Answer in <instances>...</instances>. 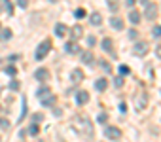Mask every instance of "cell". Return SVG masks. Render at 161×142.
I'll list each match as a JSON object with an SVG mask.
<instances>
[{"label":"cell","mask_w":161,"mask_h":142,"mask_svg":"<svg viewBox=\"0 0 161 142\" xmlns=\"http://www.w3.org/2000/svg\"><path fill=\"white\" fill-rule=\"evenodd\" d=\"M140 2H144V4H148V0H140Z\"/></svg>","instance_id":"cell-43"},{"label":"cell","mask_w":161,"mask_h":142,"mask_svg":"<svg viewBox=\"0 0 161 142\" xmlns=\"http://www.w3.org/2000/svg\"><path fill=\"white\" fill-rule=\"evenodd\" d=\"M120 110H121V112H125V110H127V104L121 102V104H120Z\"/></svg>","instance_id":"cell-40"},{"label":"cell","mask_w":161,"mask_h":142,"mask_svg":"<svg viewBox=\"0 0 161 142\" xmlns=\"http://www.w3.org/2000/svg\"><path fill=\"white\" fill-rule=\"evenodd\" d=\"M118 70H120V74H121V76H127V74L131 72V68H129L127 65H121V66L118 68Z\"/></svg>","instance_id":"cell-25"},{"label":"cell","mask_w":161,"mask_h":142,"mask_svg":"<svg viewBox=\"0 0 161 142\" xmlns=\"http://www.w3.org/2000/svg\"><path fill=\"white\" fill-rule=\"evenodd\" d=\"M0 63H2V61H0Z\"/></svg>","instance_id":"cell-45"},{"label":"cell","mask_w":161,"mask_h":142,"mask_svg":"<svg viewBox=\"0 0 161 142\" xmlns=\"http://www.w3.org/2000/svg\"><path fill=\"white\" fill-rule=\"evenodd\" d=\"M87 101H89V93H87V91H78V95H76V102L82 106V104H85Z\"/></svg>","instance_id":"cell-11"},{"label":"cell","mask_w":161,"mask_h":142,"mask_svg":"<svg viewBox=\"0 0 161 142\" xmlns=\"http://www.w3.org/2000/svg\"><path fill=\"white\" fill-rule=\"evenodd\" d=\"M47 93H50V87H46V85L38 89V97H44V95H47Z\"/></svg>","instance_id":"cell-33"},{"label":"cell","mask_w":161,"mask_h":142,"mask_svg":"<svg viewBox=\"0 0 161 142\" xmlns=\"http://www.w3.org/2000/svg\"><path fill=\"white\" fill-rule=\"evenodd\" d=\"M50 51H51V40H44V42H42V44L36 47V53H34V57H36V61H42Z\"/></svg>","instance_id":"cell-1"},{"label":"cell","mask_w":161,"mask_h":142,"mask_svg":"<svg viewBox=\"0 0 161 142\" xmlns=\"http://www.w3.org/2000/svg\"><path fill=\"white\" fill-rule=\"evenodd\" d=\"M106 85H108V82L104 80V78H99V80L95 82V89L97 91H104V89H106Z\"/></svg>","instance_id":"cell-18"},{"label":"cell","mask_w":161,"mask_h":142,"mask_svg":"<svg viewBox=\"0 0 161 142\" xmlns=\"http://www.w3.org/2000/svg\"><path fill=\"white\" fill-rule=\"evenodd\" d=\"M101 66H102L104 72H112V68H110V63H108V61H102V63H101Z\"/></svg>","instance_id":"cell-32"},{"label":"cell","mask_w":161,"mask_h":142,"mask_svg":"<svg viewBox=\"0 0 161 142\" xmlns=\"http://www.w3.org/2000/svg\"><path fill=\"white\" fill-rule=\"evenodd\" d=\"M148 49H150V44L144 42V40H140V42H137V44L133 46V53H135L137 57H142V55L148 53Z\"/></svg>","instance_id":"cell-2"},{"label":"cell","mask_w":161,"mask_h":142,"mask_svg":"<svg viewBox=\"0 0 161 142\" xmlns=\"http://www.w3.org/2000/svg\"><path fill=\"white\" fill-rule=\"evenodd\" d=\"M82 80H83V72H82V70H78V68H74V72H72V82H74V85L80 83Z\"/></svg>","instance_id":"cell-16"},{"label":"cell","mask_w":161,"mask_h":142,"mask_svg":"<svg viewBox=\"0 0 161 142\" xmlns=\"http://www.w3.org/2000/svg\"><path fill=\"white\" fill-rule=\"evenodd\" d=\"M137 36H138L137 31H129V38H137Z\"/></svg>","instance_id":"cell-37"},{"label":"cell","mask_w":161,"mask_h":142,"mask_svg":"<svg viewBox=\"0 0 161 142\" xmlns=\"http://www.w3.org/2000/svg\"><path fill=\"white\" fill-rule=\"evenodd\" d=\"M101 47H102V51H106V53H114V44H112L110 38H104Z\"/></svg>","instance_id":"cell-10"},{"label":"cell","mask_w":161,"mask_h":142,"mask_svg":"<svg viewBox=\"0 0 161 142\" xmlns=\"http://www.w3.org/2000/svg\"><path fill=\"white\" fill-rule=\"evenodd\" d=\"M78 121L83 125V134H85V137H93V125H91V121H89V119H85V118H80L78 119Z\"/></svg>","instance_id":"cell-5"},{"label":"cell","mask_w":161,"mask_h":142,"mask_svg":"<svg viewBox=\"0 0 161 142\" xmlns=\"http://www.w3.org/2000/svg\"><path fill=\"white\" fill-rule=\"evenodd\" d=\"M55 34H57V36H59V38H63V36H65V34H66V27L59 23L57 27H55Z\"/></svg>","instance_id":"cell-20"},{"label":"cell","mask_w":161,"mask_h":142,"mask_svg":"<svg viewBox=\"0 0 161 142\" xmlns=\"http://www.w3.org/2000/svg\"><path fill=\"white\" fill-rule=\"evenodd\" d=\"M34 76H36V80H40V82H47V80H50V72H47L46 68H38L36 72H34Z\"/></svg>","instance_id":"cell-9"},{"label":"cell","mask_w":161,"mask_h":142,"mask_svg":"<svg viewBox=\"0 0 161 142\" xmlns=\"http://www.w3.org/2000/svg\"><path fill=\"white\" fill-rule=\"evenodd\" d=\"M17 59H19V55H10V61H11V63H15Z\"/></svg>","instance_id":"cell-39"},{"label":"cell","mask_w":161,"mask_h":142,"mask_svg":"<svg viewBox=\"0 0 161 142\" xmlns=\"http://www.w3.org/2000/svg\"><path fill=\"white\" fill-rule=\"evenodd\" d=\"M87 46H89V47H91V46H95V38H93V36H89V38H87Z\"/></svg>","instance_id":"cell-36"},{"label":"cell","mask_w":161,"mask_h":142,"mask_svg":"<svg viewBox=\"0 0 161 142\" xmlns=\"http://www.w3.org/2000/svg\"><path fill=\"white\" fill-rule=\"evenodd\" d=\"M74 17H76V19H83V17H85V10H83V8H78V10L74 11Z\"/></svg>","instance_id":"cell-23"},{"label":"cell","mask_w":161,"mask_h":142,"mask_svg":"<svg viewBox=\"0 0 161 142\" xmlns=\"http://www.w3.org/2000/svg\"><path fill=\"white\" fill-rule=\"evenodd\" d=\"M152 34H153V36H156V38H159V36H161V25L153 27V28H152Z\"/></svg>","instance_id":"cell-29"},{"label":"cell","mask_w":161,"mask_h":142,"mask_svg":"<svg viewBox=\"0 0 161 142\" xmlns=\"http://www.w3.org/2000/svg\"><path fill=\"white\" fill-rule=\"evenodd\" d=\"M89 23L93 25V27H101V23H102V15H101L99 11H93V13L89 15Z\"/></svg>","instance_id":"cell-6"},{"label":"cell","mask_w":161,"mask_h":142,"mask_svg":"<svg viewBox=\"0 0 161 142\" xmlns=\"http://www.w3.org/2000/svg\"><path fill=\"white\" fill-rule=\"evenodd\" d=\"M51 2H57V0H51Z\"/></svg>","instance_id":"cell-44"},{"label":"cell","mask_w":161,"mask_h":142,"mask_svg":"<svg viewBox=\"0 0 161 142\" xmlns=\"http://www.w3.org/2000/svg\"><path fill=\"white\" fill-rule=\"evenodd\" d=\"M146 98H148L146 93H140L137 97V110H144L146 108V104H148V102H146Z\"/></svg>","instance_id":"cell-12"},{"label":"cell","mask_w":161,"mask_h":142,"mask_svg":"<svg viewBox=\"0 0 161 142\" xmlns=\"http://www.w3.org/2000/svg\"><path fill=\"white\" fill-rule=\"evenodd\" d=\"M42 118H44V116H42V114H34V123H38V121H42Z\"/></svg>","instance_id":"cell-35"},{"label":"cell","mask_w":161,"mask_h":142,"mask_svg":"<svg viewBox=\"0 0 161 142\" xmlns=\"http://www.w3.org/2000/svg\"><path fill=\"white\" fill-rule=\"evenodd\" d=\"M0 127H2L4 131L10 129V121H8V119H4V118H0Z\"/></svg>","instance_id":"cell-30"},{"label":"cell","mask_w":161,"mask_h":142,"mask_svg":"<svg viewBox=\"0 0 161 142\" xmlns=\"http://www.w3.org/2000/svg\"><path fill=\"white\" fill-rule=\"evenodd\" d=\"M144 15H146V19H150V21H153L157 17V6L156 4H146V10H144Z\"/></svg>","instance_id":"cell-4"},{"label":"cell","mask_w":161,"mask_h":142,"mask_svg":"<svg viewBox=\"0 0 161 142\" xmlns=\"http://www.w3.org/2000/svg\"><path fill=\"white\" fill-rule=\"evenodd\" d=\"M110 25H112V28H116V31H121V28H123V21H121V17H112Z\"/></svg>","instance_id":"cell-14"},{"label":"cell","mask_w":161,"mask_h":142,"mask_svg":"<svg viewBox=\"0 0 161 142\" xmlns=\"http://www.w3.org/2000/svg\"><path fill=\"white\" fill-rule=\"evenodd\" d=\"M114 85H116L118 89L123 87V78H121V76H116V78H114Z\"/></svg>","instance_id":"cell-27"},{"label":"cell","mask_w":161,"mask_h":142,"mask_svg":"<svg viewBox=\"0 0 161 142\" xmlns=\"http://www.w3.org/2000/svg\"><path fill=\"white\" fill-rule=\"evenodd\" d=\"M2 8H6V11H8V13H11L13 6H11V2H10V0H0V10H2Z\"/></svg>","instance_id":"cell-21"},{"label":"cell","mask_w":161,"mask_h":142,"mask_svg":"<svg viewBox=\"0 0 161 142\" xmlns=\"http://www.w3.org/2000/svg\"><path fill=\"white\" fill-rule=\"evenodd\" d=\"M17 4L21 8H27V6H29V0H17Z\"/></svg>","instance_id":"cell-34"},{"label":"cell","mask_w":161,"mask_h":142,"mask_svg":"<svg viewBox=\"0 0 161 142\" xmlns=\"http://www.w3.org/2000/svg\"><path fill=\"white\" fill-rule=\"evenodd\" d=\"M53 112H55V116H61V114H63V110H61V108H55Z\"/></svg>","instance_id":"cell-42"},{"label":"cell","mask_w":161,"mask_h":142,"mask_svg":"<svg viewBox=\"0 0 161 142\" xmlns=\"http://www.w3.org/2000/svg\"><path fill=\"white\" fill-rule=\"evenodd\" d=\"M55 101H57V97H55L53 93H47V97L46 98H42V106H46V108H51V106L55 104Z\"/></svg>","instance_id":"cell-7"},{"label":"cell","mask_w":161,"mask_h":142,"mask_svg":"<svg viewBox=\"0 0 161 142\" xmlns=\"http://www.w3.org/2000/svg\"><path fill=\"white\" fill-rule=\"evenodd\" d=\"M0 38H2V40H10V38H11V31H10V28H6V31H2V34H0Z\"/></svg>","instance_id":"cell-26"},{"label":"cell","mask_w":161,"mask_h":142,"mask_svg":"<svg viewBox=\"0 0 161 142\" xmlns=\"http://www.w3.org/2000/svg\"><path fill=\"white\" fill-rule=\"evenodd\" d=\"M104 137L106 138H110V140H120V137H121V131L118 129V127H106L104 129Z\"/></svg>","instance_id":"cell-3"},{"label":"cell","mask_w":161,"mask_h":142,"mask_svg":"<svg viewBox=\"0 0 161 142\" xmlns=\"http://www.w3.org/2000/svg\"><path fill=\"white\" fill-rule=\"evenodd\" d=\"M95 59H93V53L91 51H85V53H82V63L83 65H91Z\"/></svg>","instance_id":"cell-17"},{"label":"cell","mask_w":161,"mask_h":142,"mask_svg":"<svg viewBox=\"0 0 161 142\" xmlns=\"http://www.w3.org/2000/svg\"><path fill=\"white\" fill-rule=\"evenodd\" d=\"M156 53H157V57H159V59H161V44L157 46V49H156Z\"/></svg>","instance_id":"cell-41"},{"label":"cell","mask_w":161,"mask_h":142,"mask_svg":"<svg viewBox=\"0 0 161 142\" xmlns=\"http://www.w3.org/2000/svg\"><path fill=\"white\" fill-rule=\"evenodd\" d=\"M19 85H21V83H19L17 80H11V83L8 85V87H10L11 91H19Z\"/></svg>","instance_id":"cell-28"},{"label":"cell","mask_w":161,"mask_h":142,"mask_svg":"<svg viewBox=\"0 0 161 142\" xmlns=\"http://www.w3.org/2000/svg\"><path fill=\"white\" fill-rule=\"evenodd\" d=\"M72 38L74 40H78V38H82V34H83V28L80 27V25H74V28H72Z\"/></svg>","instance_id":"cell-19"},{"label":"cell","mask_w":161,"mask_h":142,"mask_svg":"<svg viewBox=\"0 0 161 142\" xmlns=\"http://www.w3.org/2000/svg\"><path fill=\"white\" fill-rule=\"evenodd\" d=\"M129 21L133 25H138V23H140V13H138L137 10H131L129 11Z\"/></svg>","instance_id":"cell-13"},{"label":"cell","mask_w":161,"mask_h":142,"mask_svg":"<svg viewBox=\"0 0 161 142\" xmlns=\"http://www.w3.org/2000/svg\"><path fill=\"white\" fill-rule=\"evenodd\" d=\"M27 131H29V134H32V137H36V134L40 133V127H38L36 123H32V125H31V127H29Z\"/></svg>","instance_id":"cell-22"},{"label":"cell","mask_w":161,"mask_h":142,"mask_svg":"<svg viewBox=\"0 0 161 142\" xmlns=\"http://www.w3.org/2000/svg\"><path fill=\"white\" fill-rule=\"evenodd\" d=\"M4 72L8 74V76H15V74H17V68H15V66H6Z\"/></svg>","instance_id":"cell-24"},{"label":"cell","mask_w":161,"mask_h":142,"mask_svg":"<svg viewBox=\"0 0 161 142\" xmlns=\"http://www.w3.org/2000/svg\"><path fill=\"white\" fill-rule=\"evenodd\" d=\"M104 2H106L110 11H118V10H120V0H104Z\"/></svg>","instance_id":"cell-15"},{"label":"cell","mask_w":161,"mask_h":142,"mask_svg":"<svg viewBox=\"0 0 161 142\" xmlns=\"http://www.w3.org/2000/svg\"><path fill=\"white\" fill-rule=\"evenodd\" d=\"M65 51L70 53V55H74V53H82V49H80V46L76 44V42H68V44L65 46Z\"/></svg>","instance_id":"cell-8"},{"label":"cell","mask_w":161,"mask_h":142,"mask_svg":"<svg viewBox=\"0 0 161 142\" xmlns=\"http://www.w3.org/2000/svg\"><path fill=\"white\" fill-rule=\"evenodd\" d=\"M125 4H127L129 8H133V6H135V0H125Z\"/></svg>","instance_id":"cell-38"},{"label":"cell","mask_w":161,"mask_h":142,"mask_svg":"<svg viewBox=\"0 0 161 142\" xmlns=\"http://www.w3.org/2000/svg\"><path fill=\"white\" fill-rule=\"evenodd\" d=\"M97 121H99V123H106L108 121V116H106V114H99V118H97Z\"/></svg>","instance_id":"cell-31"}]
</instances>
